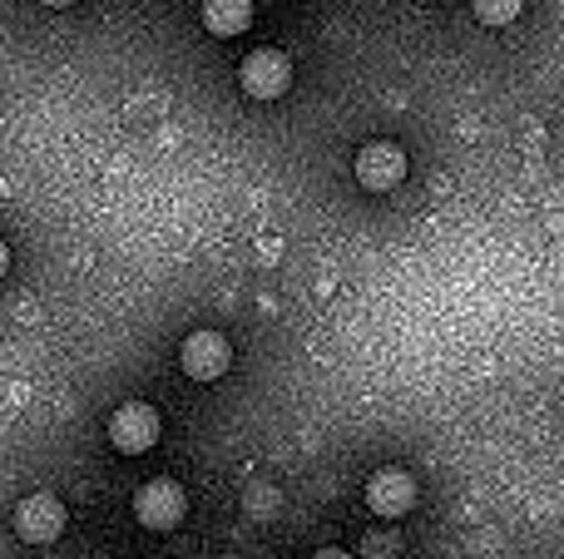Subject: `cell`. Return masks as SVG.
Masks as SVG:
<instances>
[{
  "mask_svg": "<svg viewBox=\"0 0 564 559\" xmlns=\"http://www.w3.org/2000/svg\"><path fill=\"white\" fill-rule=\"evenodd\" d=\"M234 366V347H228L224 332H188L184 342H178V372L188 376V382H218V376Z\"/></svg>",
  "mask_w": 564,
  "mask_h": 559,
  "instance_id": "obj_2",
  "label": "cell"
},
{
  "mask_svg": "<svg viewBox=\"0 0 564 559\" xmlns=\"http://www.w3.org/2000/svg\"><path fill=\"white\" fill-rule=\"evenodd\" d=\"M312 559H351V555H347V550H317Z\"/></svg>",
  "mask_w": 564,
  "mask_h": 559,
  "instance_id": "obj_11",
  "label": "cell"
},
{
  "mask_svg": "<svg viewBox=\"0 0 564 559\" xmlns=\"http://www.w3.org/2000/svg\"><path fill=\"white\" fill-rule=\"evenodd\" d=\"M476 6V20L490 30L510 25V20H520V10H525V0H470Z\"/></svg>",
  "mask_w": 564,
  "mask_h": 559,
  "instance_id": "obj_9",
  "label": "cell"
},
{
  "mask_svg": "<svg viewBox=\"0 0 564 559\" xmlns=\"http://www.w3.org/2000/svg\"><path fill=\"white\" fill-rule=\"evenodd\" d=\"M351 174H357V184L367 188V194H391V188L406 178V149H401V144H387V139H377V144H367V149L357 154Z\"/></svg>",
  "mask_w": 564,
  "mask_h": 559,
  "instance_id": "obj_4",
  "label": "cell"
},
{
  "mask_svg": "<svg viewBox=\"0 0 564 559\" xmlns=\"http://www.w3.org/2000/svg\"><path fill=\"white\" fill-rule=\"evenodd\" d=\"M159 441V412L149 402H124L109 416V446L119 456H144Z\"/></svg>",
  "mask_w": 564,
  "mask_h": 559,
  "instance_id": "obj_3",
  "label": "cell"
},
{
  "mask_svg": "<svg viewBox=\"0 0 564 559\" xmlns=\"http://www.w3.org/2000/svg\"><path fill=\"white\" fill-rule=\"evenodd\" d=\"M253 25V0H204V30L218 40L243 35Z\"/></svg>",
  "mask_w": 564,
  "mask_h": 559,
  "instance_id": "obj_8",
  "label": "cell"
},
{
  "mask_svg": "<svg viewBox=\"0 0 564 559\" xmlns=\"http://www.w3.org/2000/svg\"><path fill=\"white\" fill-rule=\"evenodd\" d=\"M6 267H10V248H6V238H0V277H6Z\"/></svg>",
  "mask_w": 564,
  "mask_h": 559,
  "instance_id": "obj_10",
  "label": "cell"
},
{
  "mask_svg": "<svg viewBox=\"0 0 564 559\" xmlns=\"http://www.w3.org/2000/svg\"><path fill=\"white\" fill-rule=\"evenodd\" d=\"M40 6H55L59 10V6H75V0H40Z\"/></svg>",
  "mask_w": 564,
  "mask_h": 559,
  "instance_id": "obj_12",
  "label": "cell"
},
{
  "mask_svg": "<svg viewBox=\"0 0 564 559\" xmlns=\"http://www.w3.org/2000/svg\"><path fill=\"white\" fill-rule=\"evenodd\" d=\"M367 505H371V515H381V520H401V515H411L416 511V475L397 471V465L371 471L367 475Z\"/></svg>",
  "mask_w": 564,
  "mask_h": 559,
  "instance_id": "obj_5",
  "label": "cell"
},
{
  "mask_svg": "<svg viewBox=\"0 0 564 559\" xmlns=\"http://www.w3.org/2000/svg\"><path fill=\"white\" fill-rule=\"evenodd\" d=\"M238 79H243L248 99H278V95H288V85H292V59L282 55V50L263 45V50H253V55L243 59Z\"/></svg>",
  "mask_w": 564,
  "mask_h": 559,
  "instance_id": "obj_7",
  "label": "cell"
},
{
  "mask_svg": "<svg viewBox=\"0 0 564 559\" xmlns=\"http://www.w3.org/2000/svg\"><path fill=\"white\" fill-rule=\"evenodd\" d=\"M15 535L30 545L59 540V535H65V505H59V495H50V491L25 495V501L15 505Z\"/></svg>",
  "mask_w": 564,
  "mask_h": 559,
  "instance_id": "obj_6",
  "label": "cell"
},
{
  "mask_svg": "<svg viewBox=\"0 0 564 559\" xmlns=\"http://www.w3.org/2000/svg\"><path fill=\"white\" fill-rule=\"evenodd\" d=\"M184 515H188V495H184V485L169 481V475H154V481H144L134 491V520L144 525V530L169 535L184 525Z\"/></svg>",
  "mask_w": 564,
  "mask_h": 559,
  "instance_id": "obj_1",
  "label": "cell"
}]
</instances>
